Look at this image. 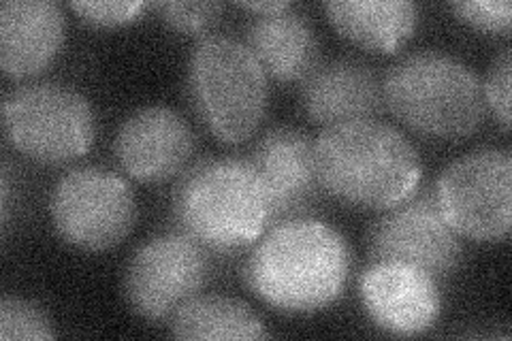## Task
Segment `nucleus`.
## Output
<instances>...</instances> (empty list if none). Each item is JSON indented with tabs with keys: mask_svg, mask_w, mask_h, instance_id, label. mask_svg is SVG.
<instances>
[{
	"mask_svg": "<svg viewBox=\"0 0 512 341\" xmlns=\"http://www.w3.org/2000/svg\"><path fill=\"white\" fill-rule=\"evenodd\" d=\"M56 233L73 248L103 252L116 248L137 220V203L124 177L103 167L64 173L50 199Z\"/></svg>",
	"mask_w": 512,
	"mask_h": 341,
	"instance_id": "7",
	"label": "nucleus"
},
{
	"mask_svg": "<svg viewBox=\"0 0 512 341\" xmlns=\"http://www.w3.org/2000/svg\"><path fill=\"white\" fill-rule=\"evenodd\" d=\"M54 337V324L37 303L18 297H5L0 301V339L47 341Z\"/></svg>",
	"mask_w": 512,
	"mask_h": 341,
	"instance_id": "19",
	"label": "nucleus"
},
{
	"mask_svg": "<svg viewBox=\"0 0 512 341\" xmlns=\"http://www.w3.org/2000/svg\"><path fill=\"white\" fill-rule=\"evenodd\" d=\"M71 9L90 26L116 28L135 22L146 9V3L143 0H75Z\"/></svg>",
	"mask_w": 512,
	"mask_h": 341,
	"instance_id": "22",
	"label": "nucleus"
},
{
	"mask_svg": "<svg viewBox=\"0 0 512 341\" xmlns=\"http://www.w3.org/2000/svg\"><path fill=\"white\" fill-rule=\"evenodd\" d=\"M459 239L431 186L414 190L408 199L387 209L367 235V248L374 263H406L438 280L459 267L463 258Z\"/></svg>",
	"mask_w": 512,
	"mask_h": 341,
	"instance_id": "10",
	"label": "nucleus"
},
{
	"mask_svg": "<svg viewBox=\"0 0 512 341\" xmlns=\"http://www.w3.org/2000/svg\"><path fill=\"white\" fill-rule=\"evenodd\" d=\"M451 11L461 22L485 32H508L512 24L510 0H472V3H451Z\"/></svg>",
	"mask_w": 512,
	"mask_h": 341,
	"instance_id": "23",
	"label": "nucleus"
},
{
	"mask_svg": "<svg viewBox=\"0 0 512 341\" xmlns=\"http://www.w3.org/2000/svg\"><path fill=\"white\" fill-rule=\"evenodd\" d=\"M239 7L254 11L256 15H271L291 9L293 3H288V0H263V3H239Z\"/></svg>",
	"mask_w": 512,
	"mask_h": 341,
	"instance_id": "25",
	"label": "nucleus"
},
{
	"mask_svg": "<svg viewBox=\"0 0 512 341\" xmlns=\"http://www.w3.org/2000/svg\"><path fill=\"white\" fill-rule=\"evenodd\" d=\"M244 43L259 60L265 75L282 84L306 79L320 56L312 22L295 7L271 15H256L246 26Z\"/></svg>",
	"mask_w": 512,
	"mask_h": 341,
	"instance_id": "16",
	"label": "nucleus"
},
{
	"mask_svg": "<svg viewBox=\"0 0 512 341\" xmlns=\"http://www.w3.org/2000/svg\"><path fill=\"white\" fill-rule=\"evenodd\" d=\"M152 7L165 26L182 35L207 32L224 11L222 3H214V0H158Z\"/></svg>",
	"mask_w": 512,
	"mask_h": 341,
	"instance_id": "20",
	"label": "nucleus"
},
{
	"mask_svg": "<svg viewBox=\"0 0 512 341\" xmlns=\"http://www.w3.org/2000/svg\"><path fill=\"white\" fill-rule=\"evenodd\" d=\"M382 101L412 131L463 139L483 126V81L455 56L421 50L399 58L382 79Z\"/></svg>",
	"mask_w": 512,
	"mask_h": 341,
	"instance_id": "3",
	"label": "nucleus"
},
{
	"mask_svg": "<svg viewBox=\"0 0 512 341\" xmlns=\"http://www.w3.org/2000/svg\"><path fill=\"white\" fill-rule=\"evenodd\" d=\"M207 280V254L186 233H163L135 250L124 273V297L146 320L171 318L199 295Z\"/></svg>",
	"mask_w": 512,
	"mask_h": 341,
	"instance_id": "9",
	"label": "nucleus"
},
{
	"mask_svg": "<svg viewBox=\"0 0 512 341\" xmlns=\"http://www.w3.org/2000/svg\"><path fill=\"white\" fill-rule=\"evenodd\" d=\"M9 211H11V182H9V169H3V177H0V226L3 233H7L9 226Z\"/></svg>",
	"mask_w": 512,
	"mask_h": 341,
	"instance_id": "24",
	"label": "nucleus"
},
{
	"mask_svg": "<svg viewBox=\"0 0 512 341\" xmlns=\"http://www.w3.org/2000/svg\"><path fill=\"white\" fill-rule=\"evenodd\" d=\"M64 41V11L54 0H5L0 5V67L24 79L45 71Z\"/></svg>",
	"mask_w": 512,
	"mask_h": 341,
	"instance_id": "15",
	"label": "nucleus"
},
{
	"mask_svg": "<svg viewBox=\"0 0 512 341\" xmlns=\"http://www.w3.org/2000/svg\"><path fill=\"white\" fill-rule=\"evenodd\" d=\"M186 88L203 124L229 145L248 141L267 111V75L235 37L210 35L192 47Z\"/></svg>",
	"mask_w": 512,
	"mask_h": 341,
	"instance_id": "5",
	"label": "nucleus"
},
{
	"mask_svg": "<svg viewBox=\"0 0 512 341\" xmlns=\"http://www.w3.org/2000/svg\"><path fill=\"white\" fill-rule=\"evenodd\" d=\"M3 131L26 158L43 165H64L90 152L96 122L82 92L43 81L15 88L5 96Z\"/></svg>",
	"mask_w": 512,
	"mask_h": 341,
	"instance_id": "6",
	"label": "nucleus"
},
{
	"mask_svg": "<svg viewBox=\"0 0 512 341\" xmlns=\"http://www.w3.org/2000/svg\"><path fill=\"white\" fill-rule=\"evenodd\" d=\"M314 165L333 199L382 211L408 199L423 173L414 143L374 118L325 128L314 141Z\"/></svg>",
	"mask_w": 512,
	"mask_h": 341,
	"instance_id": "2",
	"label": "nucleus"
},
{
	"mask_svg": "<svg viewBox=\"0 0 512 341\" xmlns=\"http://www.w3.org/2000/svg\"><path fill=\"white\" fill-rule=\"evenodd\" d=\"M248 160L265 190L267 224L299 218L318 199L314 141L306 133L291 126L271 128L254 145Z\"/></svg>",
	"mask_w": 512,
	"mask_h": 341,
	"instance_id": "13",
	"label": "nucleus"
},
{
	"mask_svg": "<svg viewBox=\"0 0 512 341\" xmlns=\"http://www.w3.org/2000/svg\"><path fill=\"white\" fill-rule=\"evenodd\" d=\"M197 148L182 113L165 105L141 107L126 116L114 139L120 167L139 182H167L184 171Z\"/></svg>",
	"mask_w": 512,
	"mask_h": 341,
	"instance_id": "11",
	"label": "nucleus"
},
{
	"mask_svg": "<svg viewBox=\"0 0 512 341\" xmlns=\"http://www.w3.org/2000/svg\"><path fill=\"white\" fill-rule=\"evenodd\" d=\"M359 290L367 316L391 335L427 333L442 312L438 280L406 263H372L361 275Z\"/></svg>",
	"mask_w": 512,
	"mask_h": 341,
	"instance_id": "12",
	"label": "nucleus"
},
{
	"mask_svg": "<svg viewBox=\"0 0 512 341\" xmlns=\"http://www.w3.org/2000/svg\"><path fill=\"white\" fill-rule=\"evenodd\" d=\"M173 218L203 248L252 246L267 226V199L250 160L210 158L190 167L173 192Z\"/></svg>",
	"mask_w": 512,
	"mask_h": 341,
	"instance_id": "4",
	"label": "nucleus"
},
{
	"mask_svg": "<svg viewBox=\"0 0 512 341\" xmlns=\"http://www.w3.org/2000/svg\"><path fill=\"white\" fill-rule=\"evenodd\" d=\"M436 197L448 224L474 241H502L512 226V154L478 148L438 177Z\"/></svg>",
	"mask_w": 512,
	"mask_h": 341,
	"instance_id": "8",
	"label": "nucleus"
},
{
	"mask_svg": "<svg viewBox=\"0 0 512 341\" xmlns=\"http://www.w3.org/2000/svg\"><path fill=\"white\" fill-rule=\"evenodd\" d=\"M325 11L342 37L382 54L404 47L419 24V7L410 0H331Z\"/></svg>",
	"mask_w": 512,
	"mask_h": 341,
	"instance_id": "17",
	"label": "nucleus"
},
{
	"mask_svg": "<svg viewBox=\"0 0 512 341\" xmlns=\"http://www.w3.org/2000/svg\"><path fill=\"white\" fill-rule=\"evenodd\" d=\"M382 103V81L370 64L355 58L318 62L301 81L303 111L325 128L372 118Z\"/></svg>",
	"mask_w": 512,
	"mask_h": 341,
	"instance_id": "14",
	"label": "nucleus"
},
{
	"mask_svg": "<svg viewBox=\"0 0 512 341\" xmlns=\"http://www.w3.org/2000/svg\"><path fill=\"white\" fill-rule=\"evenodd\" d=\"M348 241L327 222L274 224L248 256L244 278L256 297L284 314H312L338 301L348 284Z\"/></svg>",
	"mask_w": 512,
	"mask_h": 341,
	"instance_id": "1",
	"label": "nucleus"
},
{
	"mask_svg": "<svg viewBox=\"0 0 512 341\" xmlns=\"http://www.w3.org/2000/svg\"><path fill=\"white\" fill-rule=\"evenodd\" d=\"M510 73H512V52L510 47L493 58L487 77L483 81V94L487 111L493 113V118L504 131H510Z\"/></svg>",
	"mask_w": 512,
	"mask_h": 341,
	"instance_id": "21",
	"label": "nucleus"
},
{
	"mask_svg": "<svg viewBox=\"0 0 512 341\" xmlns=\"http://www.w3.org/2000/svg\"><path fill=\"white\" fill-rule=\"evenodd\" d=\"M171 335L190 341L267 339L261 316L244 301L222 295H195L171 316Z\"/></svg>",
	"mask_w": 512,
	"mask_h": 341,
	"instance_id": "18",
	"label": "nucleus"
}]
</instances>
